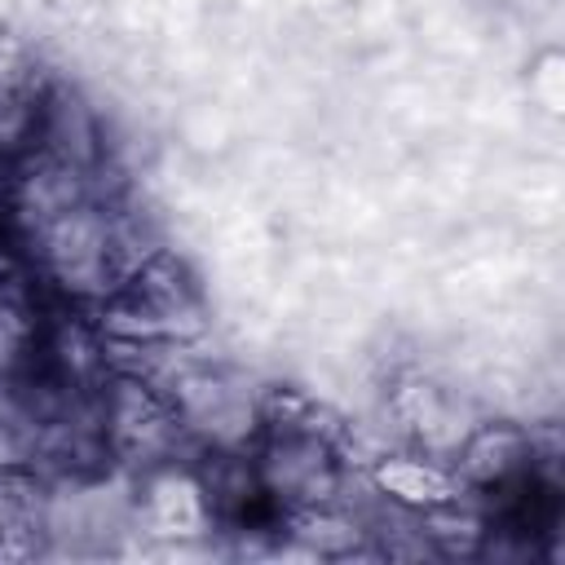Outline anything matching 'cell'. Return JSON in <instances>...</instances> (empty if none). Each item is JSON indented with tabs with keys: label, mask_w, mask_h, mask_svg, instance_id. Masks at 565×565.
I'll use <instances>...</instances> for the list:
<instances>
[{
	"label": "cell",
	"mask_w": 565,
	"mask_h": 565,
	"mask_svg": "<svg viewBox=\"0 0 565 565\" xmlns=\"http://www.w3.org/2000/svg\"><path fill=\"white\" fill-rule=\"evenodd\" d=\"M18 243L40 287L53 300L79 309L102 305L154 247H163L141 221V212L124 203V194L79 199L66 212L18 234Z\"/></svg>",
	"instance_id": "6da1fadb"
},
{
	"label": "cell",
	"mask_w": 565,
	"mask_h": 565,
	"mask_svg": "<svg viewBox=\"0 0 565 565\" xmlns=\"http://www.w3.org/2000/svg\"><path fill=\"white\" fill-rule=\"evenodd\" d=\"M88 313L110 344H194L207 327L203 287L194 269L168 247H154Z\"/></svg>",
	"instance_id": "7a4b0ae2"
},
{
	"label": "cell",
	"mask_w": 565,
	"mask_h": 565,
	"mask_svg": "<svg viewBox=\"0 0 565 565\" xmlns=\"http://www.w3.org/2000/svg\"><path fill=\"white\" fill-rule=\"evenodd\" d=\"M97 415H102V441H106L110 468L124 477L194 455V441L168 388L154 380L106 371V380L97 384Z\"/></svg>",
	"instance_id": "3957f363"
},
{
	"label": "cell",
	"mask_w": 565,
	"mask_h": 565,
	"mask_svg": "<svg viewBox=\"0 0 565 565\" xmlns=\"http://www.w3.org/2000/svg\"><path fill=\"white\" fill-rule=\"evenodd\" d=\"M256 477L269 494V503L287 516L344 503L349 490V459H344V433L331 428H260L252 446Z\"/></svg>",
	"instance_id": "277c9868"
},
{
	"label": "cell",
	"mask_w": 565,
	"mask_h": 565,
	"mask_svg": "<svg viewBox=\"0 0 565 565\" xmlns=\"http://www.w3.org/2000/svg\"><path fill=\"white\" fill-rule=\"evenodd\" d=\"M168 397L194 450H252L260 437V388L230 366L185 358L168 375Z\"/></svg>",
	"instance_id": "5b68a950"
},
{
	"label": "cell",
	"mask_w": 565,
	"mask_h": 565,
	"mask_svg": "<svg viewBox=\"0 0 565 565\" xmlns=\"http://www.w3.org/2000/svg\"><path fill=\"white\" fill-rule=\"evenodd\" d=\"M561 450L543 446L539 428L516 424V419H472V428L463 433V441L450 455V468L463 486V494L472 499H490L499 490H508L512 481H521L525 472H534L539 463H556Z\"/></svg>",
	"instance_id": "8992f818"
},
{
	"label": "cell",
	"mask_w": 565,
	"mask_h": 565,
	"mask_svg": "<svg viewBox=\"0 0 565 565\" xmlns=\"http://www.w3.org/2000/svg\"><path fill=\"white\" fill-rule=\"evenodd\" d=\"M132 530H146L154 539L212 534V508L194 472V455L132 477Z\"/></svg>",
	"instance_id": "52a82bcc"
},
{
	"label": "cell",
	"mask_w": 565,
	"mask_h": 565,
	"mask_svg": "<svg viewBox=\"0 0 565 565\" xmlns=\"http://www.w3.org/2000/svg\"><path fill=\"white\" fill-rule=\"evenodd\" d=\"M31 150L62 159V163H75V168H88V172L110 168V141H106L102 115L71 84H57V79H49V88L35 106Z\"/></svg>",
	"instance_id": "ba28073f"
},
{
	"label": "cell",
	"mask_w": 565,
	"mask_h": 565,
	"mask_svg": "<svg viewBox=\"0 0 565 565\" xmlns=\"http://www.w3.org/2000/svg\"><path fill=\"white\" fill-rule=\"evenodd\" d=\"M388 419L402 433V446H419L428 455L450 459L463 433L472 428V415L455 393H446L437 380L424 375H402L388 388Z\"/></svg>",
	"instance_id": "9c48e42d"
},
{
	"label": "cell",
	"mask_w": 565,
	"mask_h": 565,
	"mask_svg": "<svg viewBox=\"0 0 565 565\" xmlns=\"http://www.w3.org/2000/svg\"><path fill=\"white\" fill-rule=\"evenodd\" d=\"M49 499L53 481L35 463H0V565L49 556Z\"/></svg>",
	"instance_id": "30bf717a"
},
{
	"label": "cell",
	"mask_w": 565,
	"mask_h": 565,
	"mask_svg": "<svg viewBox=\"0 0 565 565\" xmlns=\"http://www.w3.org/2000/svg\"><path fill=\"white\" fill-rule=\"evenodd\" d=\"M366 486L380 503H393L402 512H428V508L450 503V499L463 494L450 459L428 455L419 446H402V450H388V455L371 459Z\"/></svg>",
	"instance_id": "8fae6325"
},
{
	"label": "cell",
	"mask_w": 565,
	"mask_h": 565,
	"mask_svg": "<svg viewBox=\"0 0 565 565\" xmlns=\"http://www.w3.org/2000/svg\"><path fill=\"white\" fill-rule=\"evenodd\" d=\"M0 234H13L9 230V207H4V172H0Z\"/></svg>",
	"instance_id": "7c38bea8"
}]
</instances>
